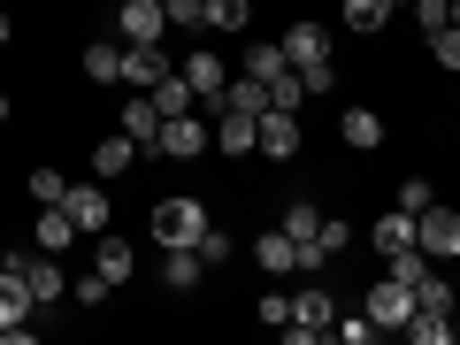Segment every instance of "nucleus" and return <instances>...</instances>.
<instances>
[{
  "label": "nucleus",
  "instance_id": "obj_1",
  "mask_svg": "<svg viewBox=\"0 0 460 345\" xmlns=\"http://www.w3.org/2000/svg\"><path fill=\"white\" fill-rule=\"evenodd\" d=\"M199 230H208V208H199L192 192L154 199V238H162V246H199Z\"/></svg>",
  "mask_w": 460,
  "mask_h": 345
},
{
  "label": "nucleus",
  "instance_id": "obj_2",
  "mask_svg": "<svg viewBox=\"0 0 460 345\" xmlns=\"http://www.w3.org/2000/svg\"><path fill=\"white\" fill-rule=\"evenodd\" d=\"M414 246H422L429 261H460V215L445 208V199H429V208L414 215Z\"/></svg>",
  "mask_w": 460,
  "mask_h": 345
},
{
  "label": "nucleus",
  "instance_id": "obj_3",
  "mask_svg": "<svg viewBox=\"0 0 460 345\" xmlns=\"http://www.w3.org/2000/svg\"><path fill=\"white\" fill-rule=\"evenodd\" d=\"M361 314H368L376 330H407V314H414V284L376 277V284H368V299H361Z\"/></svg>",
  "mask_w": 460,
  "mask_h": 345
},
{
  "label": "nucleus",
  "instance_id": "obj_4",
  "mask_svg": "<svg viewBox=\"0 0 460 345\" xmlns=\"http://www.w3.org/2000/svg\"><path fill=\"white\" fill-rule=\"evenodd\" d=\"M208 146H215V131L199 123V115H169L162 138H154V154H162V162H192V154H208Z\"/></svg>",
  "mask_w": 460,
  "mask_h": 345
},
{
  "label": "nucleus",
  "instance_id": "obj_5",
  "mask_svg": "<svg viewBox=\"0 0 460 345\" xmlns=\"http://www.w3.org/2000/svg\"><path fill=\"white\" fill-rule=\"evenodd\" d=\"M8 261L23 269V292H31V307H54V299H69V277L54 269V253H8Z\"/></svg>",
  "mask_w": 460,
  "mask_h": 345
},
{
  "label": "nucleus",
  "instance_id": "obj_6",
  "mask_svg": "<svg viewBox=\"0 0 460 345\" xmlns=\"http://www.w3.org/2000/svg\"><path fill=\"white\" fill-rule=\"evenodd\" d=\"M115 31H123V47H154V39L169 31V8L162 0H123V8H115Z\"/></svg>",
  "mask_w": 460,
  "mask_h": 345
},
{
  "label": "nucleus",
  "instance_id": "obj_7",
  "mask_svg": "<svg viewBox=\"0 0 460 345\" xmlns=\"http://www.w3.org/2000/svg\"><path fill=\"white\" fill-rule=\"evenodd\" d=\"M330 323H338V299H330V292H299L292 299V323H284V338H330Z\"/></svg>",
  "mask_w": 460,
  "mask_h": 345
},
{
  "label": "nucleus",
  "instance_id": "obj_8",
  "mask_svg": "<svg viewBox=\"0 0 460 345\" xmlns=\"http://www.w3.org/2000/svg\"><path fill=\"white\" fill-rule=\"evenodd\" d=\"M62 208L77 215V230H84V238H100V230H108V184H100V177L69 184V199H62Z\"/></svg>",
  "mask_w": 460,
  "mask_h": 345
},
{
  "label": "nucleus",
  "instance_id": "obj_9",
  "mask_svg": "<svg viewBox=\"0 0 460 345\" xmlns=\"http://www.w3.org/2000/svg\"><path fill=\"white\" fill-rule=\"evenodd\" d=\"M277 47H284V62H292V69H323L330 62V31H323V23H292Z\"/></svg>",
  "mask_w": 460,
  "mask_h": 345
},
{
  "label": "nucleus",
  "instance_id": "obj_10",
  "mask_svg": "<svg viewBox=\"0 0 460 345\" xmlns=\"http://www.w3.org/2000/svg\"><path fill=\"white\" fill-rule=\"evenodd\" d=\"M184 84H192V93L208 100L215 115H223V84H230V69H223V54H208V47H199L192 62H184Z\"/></svg>",
  "mask_w": 460,
  "mask_h": 345
},
{
  "label": "nucleus",
  "instance_id": "obj_11",
  "mask_svg": "<svg viewBox=\"0 0 460 345\" xmlns=\"http://www.w3.org/2000/svg\"><path fill=\"white\" fill-rule=\"evenodd\" d=\"M162 77H169V54H162V39H154V47H123V84L154 93Z\"/></svg>",
  "mask_w": 460,
  "mask_h": 345
},
{
  "label": "nucleus",
  "instance_id": "obj_12",
  "mask_svg": "<svg viewBox=\"0 0 460 345\" xmlns=\"http://www.w3.org/2000/svg\"><path fill=\"white\" fill-rule=\"evenodd\" d=\"M261 154H269V162H292V154H299V115L292 108H269L261 115Z\"/></svg>",
  "mask_w": 460,
  "mask_h": 345
},
{
  "label": "nucleus",
  "instance_id": "obj_13",
  "mask_svg": "<svg viewBox=\"0 0 460 345\" xmlns=\"http://www.w3.org/2000/svg\"><path fill=\"white\" fill-rule=\"evenodd\" d=\"M16 323H31V292H23V269L0 253V330H16Z\"/></svg>",
  "mask_w": 460,
  "mask_h": 345
},
{
  "label": "nucleus",
  "instance_id": "obj_14",
  "mask_svg": "<svg viewBox=\"0 0 460 345\" xmlns=\"http://www.w3.org/2000/svg\"><path fill=\"white\" fill-rule=\"evenodd\" d=\"M123 131L138 138V154H154V138H162V108H154V93H131V100H123Z\"/></svg>",
  "mask_w": 460,
  "mask_h": 345
},
{
  "label": "nucleus",
  "instance_id": "obj_15",
  "mask_svg": "<svg viewBox=\"0 0 460 345\" xmlns=\"http://www.w3.org/2000/svg\"><path fill=\"white\" fill-rule=\"evenodd\" d=\"M199 277H208V261H199V246H162V284H169V292H192Z\"/></svg>",
  "mask_w": 460,
  "mask_h": 345
},
{
  "label": "nucleus",
  "instance_id": "obj_16",
  "mask_svg": "<svg viewBox=\"0 0 460 345\" xmlns=\"http://www.w3.org/2000/svg\"><path fill=\"white\" fill-rule=\"evenodd\" d=\"M215 146H223V154H261V115H230V108H223Z\"/></svg>",
  "mask_w": 460,
  "mask_h": 345
},
{
  "label": "nucleus",
  "instance_id": "obj_17",
  "mask_svg": "<svg viewBox=\"0 0 460 345\" xmlns=\"http://www.w3.org/2000/svg\"><path fill=\"white\" fill-rule=\"evenodd\" d=\"M84 230H77V215L69 208H39V253H69Z\"/></svg>",
  "mask_w": 460,
  "mask_h": 345
},
{
  "label": "nucleus",
  "instance_id": "obj_18",
  "mask_svg": "<svg viewBox=\"0 0 460 345\" xmlns=\"http://www.w3.org/2000/svg\"><path fill=\"white\" fill-rule=\"evenodd\" d=\"M131 162H138V138H131V131H115V138H100V146H93V177H100V184L123 177Z\"/></svg>",
  "mask_w": 460,
  "mask_h": 345
},
{
  "label": "nucleus",
  "instance_id": "obj_19",
  "mask_svg": "<svg viewBox=\"0 0 460 345\" xmlns=\"http://www.w3.org/2000/svg\"><path fill=\"white\" fill-rule=\"evenodd\" d=\"M338 131H345V146H353V154H376V146H384V115H376V108H345Z\"/></svg>",
  "mask_w": 460,
  "mask_h": 345
},
{
  "label": "nucleus",
  "instance_id": "obj_20",
  "mask_svg": "<svg viewBox=\"0 0 460 345\" xmlns=\"http://www.w3.org/2000/svg\"><path fill=\"white\" fill-rule=\"evenodd\" d=\"M284 238H292V246H314V238H323V208H314V199H292V208H284ZM323 253V246H314Z\"/></svg>",
  "mask_w": 460,
  "mask_h": 345
},
{
  "label": "nucleus",
  "instance_id": "obj_21",
  "mask_svg": "<svg viewBox=\"0 0 460 345\" xmlns=\"http://www.w3.org/2000/svg\"><path fill=\"white\" fill-rule=\"evenodd\" d=\"M84 77L93 84H123V39H93V47H84Z\"/></svg>",
  "mask_w": 460,
  "mask_h": 345
},
{
  "label": "nucleus",
  "instance_id": "obj_22",
  "mask_svg": "<svg viewBox=\"0 0 460 345\" xmlns=\"http://www.w3.org/2000/svg\"><path fill=\"white\" fill-rule=\"evenodd\" d=\"M253 269H261V277H292V269H299V246L284 238V230H269L261 246H253Z\"/></svg>",
  "mask_w": 460,
  "mask_h": 345
},
{
  "label": "nucleus",
  "instance_id": "obj_23",
  "mask_svg": "<svg viewBox=\"0 0 460 345\" xmlns=\"http://www.w3.org/2000/svg\"><path fill=\"white\" fill-rule=\"evenodd\" d=\"M253 0H199V31H246Z\"/></svg>",
  "mask_w": 460,
  "mask_h": 345
},
{
  "label": "nucleus",
  "instance_id": "obj_24",
  "mask_svg": "<svg viewBox=\"0 0 460 345\" xmlns=\"http://www.w3.org/2000/svg\"><path fill=\"white\" fill-rule=\"evenodd\" d=\"M154 108H162V123H169V115H192V108H199V93L184 84V69H169V77L154 84Z\"/></svg>",
  "mask_w": 460,
  "mask_h": 345
},
{
  "label": "nucleus",
  "instance_id": "obj_25",
  "mask_svg": "<svg viewBox=\"0 0 460 345\" xmlns=\"http://www.w3.org/2000/svg\"><path fill=\"white\" fill-rule=\"evenodd\" d=\"M223 108L230 115H269V84L261 77H230L223 84Z\"/></svg>",
  "mask_w": 460,
  "mask_h": 345
},
{
  "label": "nucleus",
  "instance_id": "obj_26",
  "mask_svg": "<svg viewBox=\"0 0 460 345\" xmlns=\"http://www.w3.org/2000/svg\"><path fill=\"white\" fill-rule=\"evenodd\" d=\"M368 238H376V253H407V246H414V215H407V208H392L376 230H368Z\"/></svg>",
  "mask_w": 460,
  "mask_h": 345
},
{
  "label": "nucleus",
  "instance_id": "obj_27",
  "mask_svg": "<svg viewBox=\"0 0 460 345\" xmlns=\"http://www.w3.org/2000/svg\"><path fill=\"white\" fill-rule=\"evenodd\" d=\"M414 307H422V314H453V277L422 269V277H414Z\"/></svg>",
  "mask_w": 460,
  "mask_h": 345
},
{
  "label": "nucleus",
  "instance_id": "obj_28",
  "mask_svg": "<svg viewBox=\"0 0 460 345\" xmlns=\"http://www.w3.org/2000/svg\"><path fill=\"white\" fill-rule=\"evenodd\" d=\"M93 269H100V277H108V284H123V277H131V269H138V253L123 246V238H100V253H93Z\"/></svg>",
  "mask_w": 460,
  "mask_h": 345
},
{
  "label": "nucleus",
  "instance_id": "obj_29",
  "mask_svg": "<svg viewBox=\"0 0 460 345\" xmlns=\"http://www.w3.org/2000/svg\"><path fill=\"white\" fill-rule=\"evenodd\" d=\"M407 338L414 345H445V338H453V314H422V307H414L407 314Z\"/></svg>",
  "mask_w": 460,
  "mask_h": 345
},
{
  "label": "nucleus",
  "instance_id": "obj_30",
  "mask_svg": "<svg viewBox=\"0 0 460 345\" xmlns=\"http://www.w3.org/2000/svg\"><path fill=\"white\" fill-rule=\"evenodd\" d=\"M345 23L353 31H384L392 23V0H345Z\"/></svg>",
  "mask_w": 460,
  "mask_h": 345
},
{
  "label": "nucleus",
  "instance_id": "obj_31",
  "mask_svg": "<svg viewBox=\"0 0 460 345\" xmlns=\"http://www.w3.org/2000/svg\"><path fill=\"white\" fill-rule=\"evenodd\" d=\"M284 69H292V62H284V47H269V39H261V47H246V77H284Z\"/></svg>",
  "mask_w": 460,
  "mask_h": 345
},
{
  "label": "nucleus",
  "instance_id": "obj_32",
  "mask_svg": "<svg viewBox=\"0 0 460 345\" xmlns=\"http://www.w3.org/2000/svg\"><path fill=\"white\" fill-rule=\"evenodd\" d=\"M31 199H39V208H62V199H69V177H62V169H31Z\"/></svg>",
  "mask_w": 460,
  "mask_h": 345
},
{
  "label": "nucleus",
  "instance_id": "obj_33",
  "mask_svg": "<svg viewBox=\"0 0 460 345\" xmlns=\"http://www.w3.org/2000/svg\"><path fill=\"white\" fill-rule=\"evenodd\" d=\"M414 8V23H422V39H438L445 23H453V0H407Z\"/></svg>",
  "mask_w": 460,
  "mask_h": 345
},
{
  "label": "nucleus",
  "instance_id": "obj_34",
  "mask_svg": "<svg viewBox=\"0 0 460 345\" xmlns=\"http://www.w3.org/2000/svg\"><path fill=\"white\" fill-rule=\"evenodd\" d=\"M299 100H307V84H299V69H284V77H269V108H292V115H299Z\"/></svg>",
  "mask_w": 460,
  "mask_h": 345
},
{
  "label": "nucleus",
  "instance_id": "obj_35",
  "mask_svg": "<svg viewBox=\"0 0 460 345\" xmlns=\"http://www.w3.org/2000/svg\"><path fill=\"white\" fill-rule=\"evenodd\" d=\"M330 338H338V345H368V338H376V323H368V314H338Z\"/></svg>",
  "mask_w": 460,
  "mask_h": 345
},
{
  "label": "nucleus",
  "instance_id": "obj_36",
  "mask_svg": "<svg viewBox=\"0 0 460 345\" xmlns=\"http://www.w3.org/2000/svg\"><path fill=\"white\" fill-rule=\"evenodd\" d=\"M314 246H323V261H338V253H353V230H345V223H330V215H323V238H314Z\"/></svg>",
  "mask_w": 460,
  "mask_h": 345
},
{
  "label": "nucleus",
  "instance_id": "obj_37",
  "mask_svg": "<svg viewBox=\"0 0 460 345\" xmlns=\"http://www.w3.org/2000/svg\"><path fill=\"white\" fill-rule=\"evenodd\" d=\"M429 54H438V69H460V23H445V31L429 39Z\"/></svg>",
  "mask_w": 460,
  "mask_h": 345
},
{
  "label": "nucleus",
  "instance_id": "obj_38",
  "mask_svg": "<svg viewBox=\"0 0 460 345\" xmlns=\"http://www.w3.org/2000/svg\"><path fill=\"white\" fill-rule=\"evenodd\" d=\"M199 261H208V269H215V261H230V230H215V223L199 230Z\"/></svg>",
  "mask_w": 460,
  "mask_h": 345
},
{
  "label": "nucleus",
  "instance_id": "obj_39",
  "mask_svg": "<svg viewBox=\"0 0 460 345\" xmlns=\"http://www.w3.org/2000/svg\"><path fill=\"white\" fill-rule=\"evenodd\" d=\"M429 199H438V192H429V177H407V184H399V208H407V215H422Z\"/></svg>",
  "mask_w": 460,
  "mask_h": 345
},
{
  "label": "nucleus",
  "instance_id": "obj_40",
  "mask_svg": "<svg viewBox=\"0 0 460 345\" xmlns=\"http://www.w3.org/2000/svg\"><path fill=\"white\" fill-rule=\"evenodd\" d=\"M69 292H77V299H84V307H100V299H108V292H115V284H108V277H100V269H93V277H77V284H69Z\"/></svg>",
  "mask_w": 460,
  "mask_h": 345
},
{
  "label": "nucleus",
  "instance_id": "obj_41",
  "mask_svg": "<svg viewBox=\"0 0 460 345\" xmlns=\"http://www.w3.org/2000/svg\"><path fill=\"white\" fill-rule=\"evenodd\" d=\"M299 84H307V93H338V69H330V62L323 69H299Z\"/></svg>",
  "mask_w": 460,
  "mask_h": 345
},
{
  "label": "nucleus",
  "instance_id": "obj_42",
  "mask_svg": "<svg viewBox=\"0 0 460 345\" xmlns=\"http://www.w3.org/2000/svg\"><path fill=\"white\" fill-rule=\"evenodd\" d=\"M261 323H269V330H284V323H292V299L269 292V299H261Z\"/></svg>",
  "mask_w": 460,
  "mask_h": 345
},
{
  "label": "nucleus",
  "instance_id": "obj_43",
  "mask_svg": "<svg viewBox=\"0 0 460 345\" xmlns=\"http://www.w3.org/2000/svg\"><path fill=\"white\" fill-rule=\"evenodd\" d=\"M162 8H169V23H192L199 31V0H162Z\"/></svg>",
  "mask_w": 460,
  "mask_h": 345
},
{
  "label": "nucleus",
  "instance_id": "obj_44",
  "mask_svg": "<svg viewBox=\"0 0 460 345\" xmlns=\"http://www.w3.org/2000/svg\"><path fill=\"white\" fill-rule=\"evenodd\" d=\"M0 47H8V16H0Z\"/></svg>",
  "mask_w": 460,
  "mask_h": 345
},
{
  "label": "nucleus",
  "instance_id": "obj_45",
  "mask_svg": "<svg viewBox=\"0 0 460 345\" xmlns=\"http://www.w3.org/2000/svg\"><path fill=\"white\" fill-rule=\"evenodd\" d=\"M0 123H8V93H0Z\"/></svg>",
  "mask_w": 460,
  "mask_h": 345
},
{
  "label": "nucleus",
  "instance_id": "obj_46",
  "mask_svg": "<svg viewBox=\"0 0 460 345\" xmlns=\"http://www.w3.org/2000/svg\"><path fill=\"white\" fill-rule=\"evenodd\" d=\"M453 23H460V0H453Z\"/></svg>",
  "mask_w": 460,
  "mask_h": 345
},
{
  "label": "nucleus",
  "instance_id": "obj_47",
  "mask_svg": "<svg viewBox=\"0 0 460 345\" xmlns=\"http://www.w3.org/2000/svg\"><path fill=\"white\" fill-rule=\"evenodd\" d=\"M453 345H460V323H453Z\"/></svg>",
  "mask_w": 460,
  "mask_h": 345
},
{
  "label": "nucleus",
  "instance_id": "obj_48",
  "mask_svg": "<svg viewBox=\"0 0 460 345\" xmlns=\"http://www.w3.org/2000/svg\"><path fill=\"white\" fill-rule=\"evenodd\" d=\"M392 8H407V0H392Z\"/></svg>",
  "mask_w": 460,
  "mask_h": 345
}]
</instances>
